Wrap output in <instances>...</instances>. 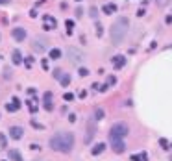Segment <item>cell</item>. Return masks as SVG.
Instances as JSON below:
<instances>
[{
  "label": "cell",
  "mask_w": 172,
  "mask_h": 161,
  "mask_svg": "<svg viewBox=\"0 0 172 161\" xmlns=\"http://www.w3.org/2000/svg\"><path fill=\"white\" fill-rule=\"evenodd\" d=\"M59 81H61V85H63V87H67V85L70 83V76H69V74H61Z\"/></svg>",
  "instance_id": "d6986e66"
},
{
  "label": "cell",
  "mask_w": 172,
  "mask_h": 161,
  "mask_svg": "<svg viewBox=\"0 0 172 161\" xmlns=\"http://www.w3.org/2000/svg\"><path fill=\"white\" fill-rule=\"evenodd\" d=\"M104 148H106V144H104V143H98L91 152H93V156H98V154H102V152H104Z\"/></svg>",
  "instance_id": "2e32d148"
},
{
  "label": "cell",
  "mask_w": 172,
  "mask_h": 161,
  "mask_svg": "<svg viewBox=\"0 0 172 161\" xmlns=\"http://www.w3.org/2000/svg\"><path fill=\"white\" fill-rule=\"evenodd\" d=\"M115 83H117V78H115V76H111V78L107 80V85H115Z\"/></svg>",
  "instance_id": "f1b7e54d"
},
{
  "label": "cell",
  "mask_w": 172,
  "mask_h": 161,
  "mask_svg": "<svg viewBox=\"0 0 172 161\" xmlns=\"http://www.w3.org/2000/svg\"><path fill=\"white\" fill-rule=\"evenodd\" d=\"M91 17H96V8H91Z\"/></svg>",
  "instance_id": "836d02e7"
},
{
  "label": "cell",
  "mask_w": 172,
  "mask_h": 161,
  "mask_svg": "<svg viewBox=\"0 0 172 161\" xmlns=\"http://www.w3.org/2000/svg\"><path fill=\"white\" fill-rule=\"evenodd\" d=\"M155 2H157V6H159V8H165L170 0H155Z\"/></svg>",
  "instance_id": "cb8c5ba5"
},
{
  "label": "cell",
  "mask_w": 172,
  "mask_h": 161,
  "mask_svg": "<svg viewBox=\"0 0 172 161\" xmlns=\"http://www.w3.org/2000/svg\"><path fill=\"white\" fill-rule=\"evenodd\" d=\"M102 9H104V13L111 15V13H115V11H117V6H115V4H106V6H104Z\"/></svg>",
  "instance_id": "9a60e30c"
},
{
  "label": "cell",
  "mask_w": 172,
  "mask_h": 161,
  "mask_svg": "<svg viewBox=\"0 0 172 161\" xmlns=\"http://www.w3.org/2000/svg\"><path fill=\"white\" fill-rule=\"evenodd\" d=\"M111 146H113V150L117 152V154H122L124 152V141H111Z\"/></svg>",
  "instance_id": "7c38bea8"
},
{
  "label": "cell",
  "mask_w": 172,
  "mask_h": 161,
  "mask_svg": "<svg viewBox=\"0 0 172 161\" xmlns=\"http://www.w3.org/2000/svg\"><path fill=\"white\" fill-rule=\"evenodd\" d=\"M65 28H67V35H70L72 34V28H74V22L72 20H67L65 22Z\"/></svg>",
  "instance_id": "44dd1931"
},
{
  "label": "cell",
  "mask_w": 172,
  "mask_h": 161,
  "mask_svg": "<svg viewBox=\"0 0 172 161\" xmlns=\"http://www.w3.org/2000/svg\"><path fill=\"white\" fill-rule=\"evenodd\" d=\"M48 144L56 152H70L72 146H74V135L67 133V132H59L48 141Z\"/></svg>",
  "instance_id": "6da1fadb"
},
{
  "label": "cell",
  "mask_w": 172,
  "mask_h": 161,
  "mask_svg": "<svg viewBox=\"0 0 172 161\" xmlns=\"http://www.w3.org/2000/svg\"><path fill=\"white\" fill-rule=\"evenodd\" d=\"M4 148H6V137L0 133V150H4Z\"/></svg>",
  "instance_id": "603a6c76"
},
{
  "label": "cell",
  "mask_w": 172,
  "mask_h": 161,
  "mask_svg": "<svg viewBox=\"0 0 172 161\" xmlns=\"http://www.w3.org/2000/svg\"><path fill=\"white\" fill-rule=\"evenodd\" d=\"M28 104H30L28 107H30V111H32V113H34V111H37V106H35V102H28Z\"/></svg>",
  "instance_id": "4316f807"
},
{
  "label": "cell",
  "mask_w": 172,
  "mask_h": 161,
  "mask_svg": "<svg viewBox=\"0 0 172 161\" xmlns=\"http://www.w3.org/2000/svg\"><path fill=\"white\" fill-rule=\"evenodd\" d=\"M22 133H24V130H22L20 126H11V128H9V135H11V139H20Z\"/></svg>",
  "instance_id": "ba28073f"
},
{
  "label": "cell",
  "mask_w": 172,
  "mask_h": 161,
  "mask_svg": "<svg viewBox=\"0 0 172 161\" xmlns=\"http://www.w3.org/2000/svg\"><path fill=\"white\" fill-rule=\"evenodd\" d=\"M32 48H34L35 52H44V50H46V41L41 39V37H35V39L32 41Z\"/></svg>",
  "instance_id": "8992f818"
},
{
  "label": "cell",
  "mask_w": 172,
  "mask_h": 161,
  "mask_svg": "<svg viewBox=\"0 0 172 161\" xmlns=\"http://www.w3.org/2000/svg\"><path fill=\"white\" fill-rule=\"evenodd\" d=\"M43 69H44V70L48 69V61H46V60H43Z\"/></svg>",
  "instance_id": "d6a6232c"
},
{
  "label": "cell",
  "mask_w": 172,
  "mask_h": 161,
  "mask_svg": "<svg viewBox=\"0 0 172 161\" xmlns=\"http://www.w3.org/2000/svg\"><path fill=\"white\" fill-rule=\"evenodd\" d=\"M69 121L74 122V121H76V115H74V113H70V115H69Z\"/></svg>",
  "instance_id": "1f68e13d"
},
{
  "label": "cell",
  "mask_w": 172,
  "mask_h": 161,
  "mask_svg": "<svg viewBox=\"0 0 172 161\" xmlns=\"http://www.w3.org/2000/svg\"><path fill=\"white\" fill-rule=\"evenodd\" d=\"M56 26H57V20L54 19L52 15H44V17H43V28H44V30H54Z\"/></svg>",
  "instance_id": "5b68a950"
},
{
  "label": "cell",
  "mask_w": 172,
  "mask_h": 161,
  "mask_svg": "<svg viewBox=\"0 0 172 161\" xmlns=\"http://www.w3.org/2000/svg\"><path fill=\"white\" fill-rule=\"evenodd\" d=\"M80 76H81V78L89 76V70H87V69H80Z\"/></svg>",
  "instance_id": "484cf974"
},
{
  "label": "cell",
  "mask_w": 172,
  "mask_h": 161,
  "mask_svg": "<svg viewBox=\"0 0 172 161\" xmlns=\"http://www.w3.org/2000/svg\"><path fill=\"white\" fill-rule=\"evenodd\" d=\"M96 35H102V26H100V24L96 26Z\"/></svg>",
  "instance_id": "4dcf8cb0"
},
{
  "label": "cell",
  "mask_w": 172,
  "mask_h": 161,
  "mask_svg": "<svg viewBox=\"0 0 172 161\" xmlns=\"http://www.w3.org/2000/svg\"><path fill=\"white\" fill-rule=\"evenodd\" d=\"M111 61H113V67H115V69H122V67L126 65V58H124V56H115Z\"/></svg>",
  "instance_id": "30bf717a"
},
{
  "label": "cell",
  "mask_w": 172,
  "mask_h": 161,
  "mask_svg": "<svg viewBox=\"0 0 172 161\" xmlns=\"http://www.w3.org/2000/svg\"><path fill=\"white\" fill-rule=\"evenodd\" d=\"M146 159H148V156H146L144 152H143V154H133V156H132V161H146Z\"/></svg>",
  "instance_id": "ac0fdd59"
},
{
  "label": "cell",
  "mask_w": 172,
  "mask_h": 161,
  "mask_svg": "<svg viewBox=\"0 0 172 161\" xmlns=\"http://www.w3.org/2000/svg\"><path fill=\"white\" fill-rule=\"evenodd\" d=\"M52 107H54V106H52V93L46 91V93H44V109H46V111H52Z\"/></svg>",
  "instance_id": "8fae6325"
},
{
  "label": "cell",
  "mask_w": 172,
  "mask_h": 161,
  "mask_svg": "<svg viewBox=\"0 0 172 161\" xmlns=\"http://www.w3.org/2000/svg\"><path fill=\"white\" fill-rule=\"evenodd\" d=\"M4 78H6V80H8V78H11V70H9V69H6V70H4Z\"/></svg>",
  "instance_id": "83f0119b"
},
{
  "label": "cell",
  "mask_w": 172,
  "mask_h": 161,
  "mask_svg": "<svg viewBox=\"0 0 172 161\" xmlns=\"http://www.w3.org/2000/svg\"><path fill=\"white\" fill-rule=\"evenodd\" d=\"M69 60L72 61L74 65H80L81 60H83V54H81L80 50H76V48H70V50H69Z\"/></svg>",
  "instance_id": "277c9868"
},
{
  "label": "cell",
  "mask_w": 172,
  "mask_h": 161,
  "mask_svg": "<svg viewBox=\"0 0 172 161\" xmlns=\"http://www.w3.org/2000/svg\"><path fill=\"white\" fill-rule=\"evenodd\" d=\"M9 159L11 161H22V156L19 154V150H9Z\"/></svg>",
  "instance_id": "5bb4252c"
},
{
  "label": "cell",
  "mask_w": 172,
  "mask_h": 161,
  "mask_svg": "<svg viewBox=\"0 0 172 161\" xmlns=\"http://www.w3.org/2000/svg\"><path fill=\"white\" fill-rule=\"evenodd\" d=\"M93 135H95V124L93 122H89V126H87V137H85V141L89 143L93 139Z\"/></svg>",
  "instance_id": "4fadbf2b"
},
{
  "label": "cell",
  "mask_w": 172,
  "mask_h": 161,
  "mask_svg": "<svg viewBox=\"0 0 172 161\" xmlns=\"http://www.w3.org/2000/svg\"><path fill=\"white\" fill-rule=\"evenodd\" d=\"M128 26H130V22H128L126 17H118L113 22V26H111V41H113V44H118L120 41L126 37Z\"/></svg>",
  "instance_id": "7a4b0ae2"
},
{
  "label": "cell",
  "mask_w": 172,
  "mask_h": 161,
  "mask_svg": "<svg viewBox=\"0 0 172 161\" xmlns=\"http://www.w3.org/2000/svg\"><path fill=\"white\" fill-rule=\"evenodd\" d=\"M26 65L32 67V65H34V58H26Z\"/></svg>",
  "instance_id": "f546056e"
},
{
  "label": "cell",
  "mask_w": 172,
  "mask_h": 161,
  "mask_svg": "<svg viewBox=\"0 0 172 161\" xmlns=\"http://www.w3.org/2000/svg\"><path fill=\"white\" fill-rule=\"evenodd\" d=\"M0 2H6V0H0Z\"/></svg>",
  "instance_id": "e575fe53"
},
{
  "label": "cell",
  "mask_w": 172,
  "mask_h": 161,
  "mask_svg": "<svg viewBox=\"0 0 172 161\" xmlns=\"http://www.w3.org/2000/svg\"><path fill=\"white\" fill-rule=\"evenodd\" d=\"M78 2H80V0H78Z\"/></svg>",
  "instance_id": "d590c367"
},
{
  "label": "cell",
  "mask_w": 172,
  "mask_h": 161,
  "mask_svg": "<svg viewBox=\"0 0 172 161\" xmlns=\"http://www.w3.org/2000/svg\"><path fill=\"white\" fill-rule=\"evenodd\" d=\"M128 133H130V128H128L124 122H117V124H113V128H111V132H109V143L111 141H122Z\"/></svg>",
  "instance_id": "3957f363"
},
{
  "label": "cell",
  "mask_w": 172,
  "mask_h": 161,
  "mask_svg": "<svg viewBox=\"0 0 172 161\" xmlns=\"http://www.w3.org/2000/svg\"><path fill=\"white\" fill-rule=\"evenodd\" d=\"M13 63L15 65H20L22 63V54H20L19 50H13Z\"/></svg>",
  "instance_id": "e0dca14e"
},
{
  "label": "cell",
  "mask_w": 172,
  "mask_h": 161,
  "mask_svg": "<svg viewBox=\"0 0 172 161\" xmlns=\"http://www.w3.org/2000/svg\"><path fill=\"white\" fill-rule=\"evenodd\" d=\"M63 98H65L67 102H70L72 98H74V95H72V93H65V95H63Z\"/></svg>",
  "instance_id": "d4e9b609"
},
{
  "label": "cell",
  "mask_w": 172,
  "mask_h": 161,
  "mask_svg": "<svg viewBox=\"0 0 172 161\" xmlns=\"http://www.w3.org/2000/svg\"><path fill=\"white\" fill-rule=\"evenodd\" d=\"M6 109H8V111H11V113L19 111V109H20V100H19V98H11V102H8V104H6Z\"/></svg>",
  "instance_id": "52a82bcc"
},
{
  "label": "cell",
  "mask_w": 172,
  "mask_h": 161,
  "mask_svg": "<svg viewBox=\"0 0 172 161\" xmlns=\"http://www.w3.org/2000/svg\"><path fill=\"white\" fill-rule=\"evenodd\" d=\"M59 58H61V52L57 48H52L50 50V60H59Z\"/></svg>",
  "instance_id": "ffe728a7"
},
{
  "label": "cell",
  "mask_w": 172,
  "mask_h": 161,
  "mask_svg": "<svg viewBox=\"0 0 172 161\" xmlns=\"http://www.w3.org/2000/svg\"><path fill=\"white\" fill-rule=\"evenodd\" d=\"M102 117H104V109H100V107L95 109V119H96V121H100Z\"/></svg>",
  "instance_id": "7402d4cb"
},
{
  "label": "cell",
  "mask_w": 172,
  "mask_h": 161,
  "mask_svg": "<svg viewBox=\"0 0 172 161\" xmlns=\"http://www.w3.org/2000/svg\"><path fill=\"white\" fill-rule=\"evenodd\" d=\"M11 35H13V39L15 41H24V37H26V30L15 28V30H11Z\"/></svg>",
  "instance_id": "9c48e42d"
}]
</instances>
